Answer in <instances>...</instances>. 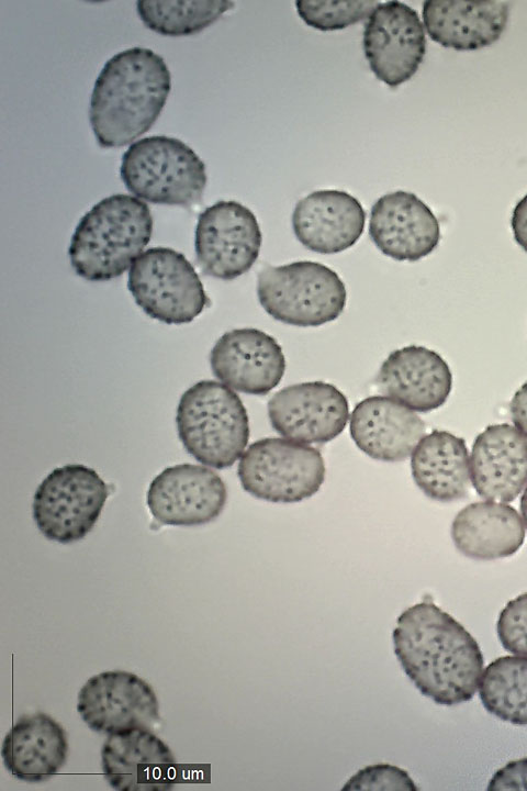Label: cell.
<instances>
[{"label":"cell","mask_w":527,"mask_h":791,"mask_svg":"<svg viewBox=\"0 0 527 791\" xmlns=\"http://www.w3.org/2000/svg\"><path fill=\"white\" fill-rule=\"evenodd\" d=\"M350 435L357 447L373 459L405 460L425 435L424 421L390 397L363 399L350 415Z\"/></svg>","instance_id":"44dd1931"},{"label":"cell","mask_w":527,"mask_h":791,"mask_svg":"<svg viewBox=\"0 0 527 791\" xmlns=\"http://www.w3.org/2000/svg\"><path fill=\"white\" fill-rule=\"evenodd\" d=\"M104 779L120 791H164L176 781L177 759L150 728L109 734L101 748Z\"/></svg>","instance_id":"9a60e30c"},{"label":"cell","mask_w":527,"mask_h":791,"mask_svg":"<svg viewBox=\"0 0 527 791\" xmlns=\"http://www.w3.org/2000/svg\"><path fill=\"white\" fill-rule=\"evenodd\" d=\"M379 4L373 0H298L295 7L300 18L319 31L341 30L368 19Z\"/></svg>","instance_id":"83f0119b"},{"label":"cell","mask_w":527,"mask_h":791,"mask_svg":"<svg viewBox=\"0 0 527 791\" xmlns=\"http://www.w3.org/2000/svg\"><path fill=\"white\" fill-rule=\"evenodd\" d=\"M366 222L358 199L340 190H318L299 200L292 213L296 238L307 249L337 254L357 243Z\"/></svg>","instance_id":"d6986e66"},{"label":"cell","mask_w":527,"mask_h":791,"mask_svg":"<svg viewBox=\"0 0 527 791\" xmlns=\"http://www.w3.org/2000/svg\"><path fill=\"white\" fill-rule=\"evenodd\" d=\"M233 5L227 0H138L136 11L154 32L183 36L204 30Z\"/></svg>","instance_id":"4316f807"},{"label":"cell","mask_w":527,"mask_h":791,"mask_svg":"<svg viewBox=\"0 0 527 791\" xmlns=\"http://www.w3.org/2000/svg\"><path fill=\"white\" fill-rule=\"evenodd\" d=\"M487 790H527V757L512 760L495 771Z\"/></svg>","instance_id":"4dcf8cb0"},{"label":"cell","mask_w":527,"mask_h":791,"mask_svg":"<svg viewBox=\"0 0 527 791\" xmlns=\"http://www.w3.org/2000/svg\"><path fill=\"white\" fill-rule=\"evenodd\" d=\"M479 695L486 711L500 720L527 725V656H502L490 662Z\"/></svg>","instance_id":"484cf974"},{"label":"cell","mask_w":527,"mask_h":791,"mask_svg":"<svg viewBox=\"0 0 527 791\" xmlns=\"http://www.w3.org/2000/svg\"><path fill=\"white\" fill-rule=\"evenodd\" d=\"M152 233L153 216L143 200L109 196L78 222L68 248L71 267L88 281L117 278L143 253Z\"/></svg>","instance_id":"3957f363"},{"label":"cell","mask_w":527,"mask_h":791,"mask_svg":"<svg viewBox=\"0 0 527 791\" xmlns=\"http://www.w3.org/2000/svg\"><path fill=\"white\" fill-rule=\"evenodd\" d=\"M509 410L515 427L527 438V381L513 396Z\"/></svg>","instance_id":"1f68e13d"},{"label":"cell","mask_w":527,"mask_h":791,"mask_svg":"<svg viewBox=\"0 0 527 791\" xmlns=\"http://www.w3.org/2000/svg\"><path fill=\"white\" fill-rule=\"evenodd\" d=\"M412 477L422 492L438 502H453L468 494L470 456L467 444L447 431L434 430L415 446Z\"/></svg>","instance_id":"d4e9b609"},{"label":"cell","mask_w":527,"mask_h":791,"mask_svg":"<svg viewBox=\"0 0 527 791\" xmlns=\"http://www.w3.org/2000/svg\"><path fill=\"white\" fill-rule=\"evenodd\" d=\"M68 753L67 734L51 715L36 712L19 717L5 734L1 757L16 779L38 783L55 776Z\"/></svg>","instance_id":"603a6c76"},{"label":"cell","mask_w":527,"mask_h":791,"mask_svg":"<svg viewBox=\"0 0 527 791\" xmlns=\"http://www.w3.org/2000/svg\"><path fill=\"white\" fill-rule=\"evenodd\" d=\"M520 512L522 519L524 520V524L527 528V486L520 499Z\"/></svg>","instance_id":"836d02e7"},{"label":"cell","mask_w":527,"mask_h":791,"mask_svg":"<svg viewBox=\"0 0 527 791\" xmlns=\"http://www.w3.org/2000/svg\"><path fill=\"white\" fill-rule=\"evenodd\" d=\"M176 423L186 450L216 469L233 466L249 438L248 415L240 398L215 380H201L182 393Z\"/></svg>","instance_id":"277c9868"},{"label":"cell","mask_w":527,"mask_h":791,"mask_svg":"<svg viewBox=\"0 0 527 791\" xmlns=\"http://www.w3.org/2000/svg\"><path fill=\"white\" fill-rule=\"evenodd\" d=\"M77 711L92 731L106 735L152 728L159 720V703L152 686L123 670L102 671L89 678L78 692Z\"/></svg>","instance_id":"7c38bea8"},{"label":"cell","mask_w":527,"mask_h":791,"mask_svg":"<svg viewBox=\"0 0 527 791\" xmlns=\"http://www.w3.org/2000/svg\"><path fill=\"white\" fill-rule=\"evenodd\" d=\"M227 490L212 469L180 464L168 467L150 482L146 503L153 517L171 526H197L214 521L224 510Z\"/></svg>","instance_id":"4fadbf2b"},{"label":"cell","mask_w":527,"mask_h":791,"mask_svg":"<svg viewBox=\"0 0 527 791\" xmlns=\"http://www.w3.org/2000/svg\"><path fill=\"white\" fill-rule=\"evenodd\" d=\"M343 790H412L418 788L408 773L389 764L368 766L354 775Z\"/></svg>","instance_id":"f546056e"},{"label":"cell","mask_w":527,"mask_h":791,"mask_svg":"<svg viewBox=\"0 0 527 791\" xmlns=\"http://www.w3.org/2000/svg\"><path fill=\"white\" fill-rule=\"evenodd\" d=\"M369 235L374 245L395 260L416 261L440 241V226L430 208L403 190L386 193L373 204Z\"/></svg>","instance_id":"e0dca14e"},{"label":"cell","mask_w":527,"mask_h":791,"mask_svg":"<svg viewBox=\"0 0 527 791\" xmlns=\"http://www.w3.org/2000/svg\"><path fill=\"white\" fill-rule=\"evenodd\" d=\"M378 383L388 397L412 411L426 413L445 404L452 389V374L438 353L410 345L388 356Z\"/></svg>","instance_id":"ffe728a7"},{"label":"cell","mask_w":527,"mask_h":791,"mask_svg":"<svg viewBox=\"0 0 527 791\" xmlns=\"http://www.w3.org/2000/svg\"><path fill=\"white\" fill-rule=\"evenodd\" d=\"M237 475L250 495L273 503L311 498L325 479L321 452L289 438H261L242 455Z\"/></svg>","instance_id":"52a82bcc"},{"label":"cell","mask_w":527,"mask_h":791,"mask_svg":"<svg viewBox=\"0 0 527 791\" xmlns=\"http://www.w3.org/2000/svg\"><path fill=\"white\" fill-rule=\"evenodd\" d=\"M127 287L148 316L166 324L192 322L209 302L191 263L169 247L143 252L130 268Z\"/></svg>","instance_id":"ba28073f"},{"label":"cell","mask_w":527,"mask_h":791,"mask_svg":"<svg viewBox=\"0 0 527 791\" xmlns=\"http://www.w3.org/2000/svg\"><path fill=\"white\" fill-rule=\"evenodd\" d=\"M121 179L141 200L156 204L190 207L206 186L202 159L179 138L153 135L141 138L122 156Z\"/></svg>","instance_id":"5b68a950"},{"label":"cell","mask_w":527,"mask_h":791,"mask_svg":"<svg viewBox=\"0 0 527 791\" xmlns=\"http://www.w3.org/2000/svg\"><path fill=\"white\" fill-rule=\"evenodd\" d=\"M451 538L463 556L495 560L518 552L525 539V525L514 506L480 501L457 513L451 524Z\"/></svg>","instance_id":"cb8c5ba5"},{"label":"cell","mask_w":527,"mask_h":791,"mask_svg":"<svg viewBox=\"0 0 527 791\" xmlns=\"http://www.w3.org/2000/svg\"><path fill=\"white\" fill-rule=\"evenodd\" d=\"M470 479L480 497L514 501L527 483V438L511 424L489 425L473 442Z\"/></svg>","instance_id":"ac0fdd59"},{"label":"cell","mask_w":527,"mask_h":791,"mask_svg":"<svg viewBox=\"0 0 527 791\" xmlns=\"http://www.w3.org/2000/svg\"><path fill=\"white\" fill-rule=\"evenodd\" d=\"M213 375L231 389L265 396L276 388L285 371V357L278 342L257 328L224 333L210 354Z\"/></svg>","instance_id":"2e32d148"},{"label":"cell","mask_w":527,"mask_h":791,"mask_svg":"<svg viewBox=\"0 0 527 791\" xmlns=\"http://www.w3.org/2000/svg\"><path fill=\"white\" fill-rule=\"evenodd\" d=\"M272 427L283 437L323 444L337 437L349 419L345 394L334 385L309 381L288 386L268 402Z\"/></svg>","instance_id":"5bb4252c"},{"label":"cell","mask_w":527,"mask_h":791,"mask_svg":"<svg viewBox=\"0 0 527 791\" xmlns=\"http://www.w3.org/2000/svg\"><path fill=\"white\" fill-rule=\"evenodd\" d=\"M511 225L516 243L527 253V194L516 203Z\"/></svg>","instance_id":"d6a6232c"},{"label":"cell","mask_w":527,"mask_h":791,"mask_svg":"<svg viewBox=\"0 0 527 791\" xmlns=\"http://www.w3.org/2000/svg\"><path fill=\"white\" fill-rule=\"evenodd\" d=\"M257 296L274 320L304 327L336 320L347 301L337 272L309 260L265 267L258 275Z\"/></svg>","instance_id":"8992f818"},{"label":"cell","mask_w":527,"mask_h":791,"mask_svg":"<svg viewBox=\"0 0 527 791\" xmlns=\"http://www.w3.org/2000/svg\"><path fill=\"white\" fill-rule=\"evenodd\" d=\"M496 632L507 651L527 656V592L506 603L498 615Z\"/></svg>","instance_id":"f1b7e54d"},{"label":"cell","mask_w":527,"mask_h":791,"mask_svg":"<svg viewBox=\"0 0 527 791\" xmlns=\"http://www.w3.org/2000/svg\"><path fill=\"white\" fill-rule=\"evenodd\" d=\"M171 89L165 59L147 47L121 51L105 62L91 92L89 121L101 147H121L146 133Z\"/></svg>","instance_id":"7a4b0ae2"},{"label":"cell","mask_w":527,"mask_h":791,"mask_svg":"<svg viewBox=\"0 0 527 791\" xmlns=\"http://www.w3.org/2000/svg\"><path fill=\"white\" fill-rule=\"evenodd\" d=\"M261 231L255 214L237 201H217L198 218L197 260L208 276L233 280L259 256Z\"/></svg>","instance_id":"30bf717a"},{"label":"cell","mask_w":527,"mask_h":791,"mask_svg":"<svg viewBox=\"0 0 527 791\" xmlns=\"http://www.w3.org/2000/svg\"><path fill=\"white\" fill-rule=\"evenodd\" d=\"M422 13L433 41L456 51H476L502 36L511 7L507 1L427 0Z\"/></svg>","instance_id":"7402d4cb"},{"label":"cell","mask_w":527,"mask_h":791,"mask_svg":"<svg viewBox=\"0 0 527 791\" xmlns=\"http://www.w3.org/2000/svg\"><path fill=\"white\" fill-rule=\"evenodd\" d=\"M108 497V484L94 469L65 465L52 470L38 484L33 519L47 539L70 544L93 528Z\"/></svg>","instance_id":"9c48e42d"},{"label":"cell","mask_w":527,"mask_h":791,"mask_svg":"<svg viewBox=\"0 0 527 791\" xmlns=\"http://www.w3.org/2000/svg\"><path fill=\"white\" fill-rule=\"evenodd\" d=\"M362 44L372 73L394 88L415 75L427 43L417 12L404 2L385 1L379 2L369 15Z\"/></svg>","instance_id":"8fae6325"},{"label":"cell","mask_w":527,"mask_h":791,"mask_svg":"<svg viewBox=\"0 0 527 791\" xmlns=\"http://www.w3.org/2000/svg\"><path fill=\"white\" fill-rule=\"evenodd\" d=\"M404 672L425 697L455 705L475 694L484 659L475 638L434 602L404 610L392 634Z\"/></svg>","instance_id":"6da1fadb"}]
</instances>
